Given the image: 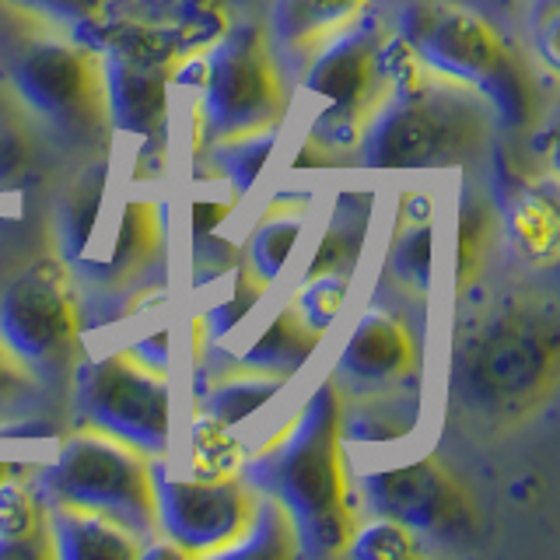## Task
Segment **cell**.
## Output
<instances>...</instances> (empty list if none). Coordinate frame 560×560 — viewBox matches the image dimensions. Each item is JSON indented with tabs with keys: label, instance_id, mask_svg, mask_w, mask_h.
Listing matches in <instances>:
<instances>
[{
	"label": "cell",
	"instance_id": "6da1fadb",
	"mask_svg": "<svg viewBox=\"0 0 560 560\" xmlns=\"http://www.w3.org/2000/svg\"><path fill=\"white\" fill-rule=\"evenodd\" d=\"M560 326L550 302L501 298L459 323L452 340L448 393L469 424L515 428L553 396Z\"/></svg>",
	"mask_w": 560,
	"mask_h": 560
},
{
	"label": "cell",
	"instance_id": "7a4b0ae2",
	"mask_svg": "<svg viewBox=\"0 0 560 560\" xmlns=\"http://www.w3.org/2000/svg\"><path fill=\"white\" fill-rule=\"evenodd\" d=\"M340 410L343 396L337 385L323 382L291 417V424L242 463L245 483L280 501L291 515L298 557H340L358 529Z\"/></svg>",
	"mask_w": 560,
	"mask_h": 560
},
{
	"label": "cell",
	"instance_id": "3957f363",
	"mask_svg": "<svg viewBox=\"0 0 560 560\" xmlns=\"http://www.w3.org/2000/svg\"><path fill=\"white\" fill-rule=\"evenodd\" d=\"M0 84L67 148L102 151L113 133L98 52L8 0H0Z\"/></svg>",
	"mask_w": 560,
	"mask_h": 560
},
{
	"label": "cell",
	"instance_id": "277c9868",
	"mask_svg": "<svg viewBox=\"0 0 560 560\" xmlns=\"http://www.w3.org/2000/svg\"><path fill=\"white\" fill-rule=\"evenodd\" d=\"M490 137V105L417 60L364 119L358 162L372 172H431L466 165Z\"/></svg>",
	"mask_w": 560,
	"mask_h": 560
},
{
	"label": "cell",
	"instance_id": "5b68a950",
	"mask_svg": "<svg viewBox=\"0 0 560 560\" xmlns=\"http://www.w3.org/2000/svg\"><path fill=\"white\" fill-rule=\"evenodd\" d=\"M396 35L420 67L477 92L501 127L525 130L536 119L533 67L483 14L455 0H413L399 11Z\"/></svg>",
	"mask_w": 560,
	"mask_h": 560
},
{
	"label": "cell",
	"instance_id": "8992f818",
	"mask_svg": "<svg viewBox=\"0 0 560 560\" xmlns=\"http://www.w3.org/2000/svg\"><path fill=\"white\" fill-rule=\"evenodd\" d=\"M410 63L413 52L375 18H358L350 28L332 35L326 46L312 52L302 78L312 95L329 102L312 122L308 144L326 151L332 162L343 151H354L364 119L393 88L399 70Z\"/></svg>",
	"mask_w": 560,
	"mask_h": 560
},
{
	"label": "cell",
	"instance_id": "52a82bcc",
	"mask_svg": "<svg viewBox=\"0 0 560 560\" xmlns=\"http://www.w3.org/2000/svg\"><path fill=\"white\" fill-rule=\"evenodd\" d=\"M32 483L39 490L43 504L95 512L102 518H113L137 539L158 536L148 455L102 431L84 428L70 434L57 459Z\"/></svg>",
	"mask_w": 560,
	"mask_h": 560
},
{
	"label": "cell",
	"instance_id": "ba28073f",
	"mask_svg": "<svg viewBox=\"0 0 560 560\" xmlns=\"http://www.w3.org/2000/svg\"><path fill=\"white\" fill-rule=\"evenodd\" d=\"M200 88L197 137L200 148L224 137L280 127L288 116V88L280 63L259 25H235L210 46L203 57H192Z\"/></svg>",
	"mask_w": 560,
	"mask_h": 560
},
{
	"label": "cell",
	"instance_id": "9c48e42d",
	"mask_svg": "<svg viewBox=\"0 0 560 560\" xmlns=\"http://www.w3.org/2000/svg\"><path fill=\"white\" fill-rule=\"evenodd\" d=\"M81 332L84 315L57 256L35 259L0 298V343L43 389H70L81 364Z\"/></svg>",
	"mask_w": 560,
	"mask_h": 560
},
{
	"label": "cell",
	"instance_id": "30bf717a",
	"mask_svg": "<svg viewBox=\"0 0 560 560\" xmlns=\"http://www.w3.org/2000/svg\"><path fill=\"white\" fill-rule=\"evenodd\" d=\"M74 420L144 455H165L172 438V385L165 372L137 361L130 350L81 361L70 378Z\"/></svg>",
	"mask_w": 560,
	"mask_h": 560
},
{
	"label": "cell",
	"instance_id": "8fae6325",
	"mask_svg": "<svg viewBox=\"0 0 560 560\" xmlns=\"http://www.w3.org/2000/svg\"><path fill=\"white\" fill-rule=\"evenodd\" d=\"M361 501L372 515L407 525L417 536L424 533L442 542H463L480 533L477 498L438 455H424L410 466L364 472Z\"/></svg>",
	"mask_w": 560,
	"mask_h": 560
},
{
	"label": "cell",
	"instance_id": "7c38bea8",
	"mask_svg": "<svg viewBox=\"0 0 560 560\" xmlns=\"http://www.w3.org/2000/svg\"><path fill=\"white\" fill-rule=\"evenodd\" d=\"M158 533L172 539L186 557H218L245 533L256 490L235 477H172L162 463H151Z\"/></svg>",
	"mask_w": 560,
	"mask_h": 560
},
{
	"label": "cell",
	"instance_id": "4fadbf2b",
	"mask_svg": "<svg viewBox=\"0 0 560 560\" xmlns=\"http://www.w3.org/2000/svg\"><path fill=\"white\" fill-rule=\"evenodd\" d=\"M98 52L105 109L113 130L144 137L158 151L168 130V88L175 74V57L151 35L127 32L109 35Z\"/></svg>",
	"mask_w": 560,
	"mask_h": 560
},
{
	"label": "cell",
	"instance_id": "5bb4252c",
	"mask_svg": "<svg viewBox=\"0 0 560 560\" xmlns=\"http://www.w3.org/2000/svg\"><path fill=\"white\" fill-rule=\"evenodd\" d=\"M420 361L424 354H420L413 326L399 312L372 305L350 329L329 382L343 399L410 389L417 385Z\"/></svg>",
	"mask_w": 560,
	"mask_h": 560
},
{
	"label": "cell",
	"instance_id": "9a60e30c",
	"mask_svg": "<svg viewBox=\"0 0 560 560\" xmlns=\"http://www.w3.org/2000/svg\"><path fill=\"white\" fill-rule=\"evenodd\" d=\"M165 224L162 207L151 200H130L122 207L116 249L102 262H84L88 280L95 284L105 305L133 302L165 277Z\"/></svg>",
	"mask_w": 560,
	"mask_h": 560
},
{
	"label": "cell",
	"instance_id": "2e32d148",
	"mask_svg": "<svg viewBox=\"0 0 560 560\" xmlns=\"http://www.w3.org/2000/svg\"><path fill=\"white\" fill-rule=\"evenodd\" d=\"M368 8L372 0H273L270 49L280 52L277 60L305 67L315 49L364 18Z\"/></svg>",
	"mask_w": 560,
	"mask_h": 560
},
{
	"label": "cell",
	"instance_id": "e0dca14e",
	"mask_svg": "<svg viewBox=\"0 0 560 560\" xmlns=\"http://www.w3.org/2000/svg\"><path fill=\"white\" fill-rule=\"evenodd\" d=\"M46 522L52 550L63 560H133L140 557L144 539H137L113 518L67 504H46Z\"/></svg>",
	"mask_w": 560,
	"mask_h": 560
},
{
	"label": "cell",
	"instance_id": "ac0fdd59",
	"mask_svg": "<svg viewBox=\"0 0 560 560\" xmlns=\"http://www.w3.org/2000/svg\"><path fill=\"white\" fill-rule=\"evenodd\" d=\"M501 207L508 238H512L515 249L529 262H536V267L553 262L560 245V214L553 192L529 186L518 175H508L501 186Z\"/></svg>",
	"mask_w": 560,
	"mask_h": 560
},
{
	"label": "cell",
	"instance_id": "d6986e66",
	"mask_svg": "<svg viewBox=\"0 0 560 560\" xmlns=\"http://www.w3.org/2000/svg\"><path fill=\"white\" fill-rule=\"evenodd\" d=\"M57 557L46 522V504L28 477L0 483V560H46Z\"/></svg>",
	"mask_w": 560,
	"mask_h": 560
},
{
	"label": "cell",
	"instance_id": "ffe728a7",
	"mask_svg": "<svg viewBox=\"0 0 560 560\" xmlns=\"http://www.w3.org/2000/svg\"><path fill=\"white\" fill-rule=\"evenodd\" d=\"M431 197L424 189H407L399 200V224L389 242V270L402 288L428 294L431 288Z\"/></svg>",
	"mask_w": 560,
	"mask_h": 560
},
{
	"label": "cell",
	"instance_id": "44dd1931",
	"mask_svg": "<svg viewBox=\"0 0 560 560\" xmlns=\"http://www.w3.org/2000/svg\"><path fill=\"white\" fill-rule=\"evenodd\" d=\"M420 420V393L417 385L375 396L343 399L340 434L343 442H399Z\"/></svg>",
	"mask_w": 560,
	"mask_h": 560
},
{
	"label": "cell",
	"instance_id": "7402d4cb",
	"mask_svg": "<svg viewBox=\"0 0 560 560\" xmlns=\"http://www.w3.org/2000/svg\"><path fill=\"white\" fill-rule=\"evenodd\" d=\"M372 192H361V189H350L340 192V200L332 203V214L329 224L323 232L319 249H315L312 262L305 267V277L315 273H354L361 249H364V238H368V224H372Z\"/></svg>",
	"mask_w": 560,
	"mask_h": 560
},
{
	"label": "cell",
	"instance_id": "603a6c76",
	"mask_svg": "<svg viewBox=\"0 0 560 560\" xmlns=\"http://www.w3.org/2000/svg\"><path fill=\"white\" fill-rule=\"evenodd\" d=\"M308 214V200H273L267 214L259 218L256 232L238 253V262L262 284H273L277 273L294 253V242L302 235V224Z\"/></svg>",
	"mask_w": 560,
	"mask_h": 560
},
{
	"label": "cell",
	"instance_id": "cb8c5ba5",
	"mask_svg": "<svg viewBox=\"0 0 560 560\" xmlns=\"http://www.w3.org/2000/svg\"><path fill=\"white\" fill-rule=\"evenodd\" d=\"M319 340H323V332H315L302 315L294 312V305H288L267 329H262V337L238 358V368L259 372V375H277L288 382L298 368L315 354Z\"/></svg>",
	"mask_w": 560,
	"mask_h": 560
},
{
	"label": "cell",
	"instance_id": "d4e9b609",
	"mask_svg": "<svg viewBox=\"0 0 560 560\" xmlns=\"http://www.w3.org/2000/svg\"><path fill=\"white\" fill-rule=\"evenodd\" d=\"M273 144H277V127L224 137V140H214V144L203 148L200 168H210V172H203V175H210V179H224L238 200L256 186Z\"/></svg>",
	"mask_w": 560,
	"mask_h": 560
},
{
	"label": "cell",
	"instance_id": "484cf974",
	"mask_svg": "<svg viewBox=\"0 0 560 560\" xmlns=\"http://www.w3.org/2000/svg\"><path fill=\"white\" fill-rule=\"evenodd\" d=\"M218 557H228V560H267V557L291 560V557H298V536H294V525H291V515L284 512V504L256 490L253 515H249V525H245V533Z\"/></svg>",
	"mask_w": 560,
	"mask_h": 560
},
{
	"label": "cell",
	"instance_id": "4316f807",
	"mask_svg": "<svg viewBox=\"0 0 560 560\" xmlns=\"http://www.w3.org/2000/svg\"><path fill=\"white\" fill-rule=\"evenodd\" d=\"M280 389H284V378L238 368V372L224 375L210 385V389H203V413L214 417L224 428H235L238 420L256 413L262 402H270Z\"/></svg>",
	"mask_w": 560,
	"mask_h": 560
},
{
	"label": "cell",
	"instance_id": "83f0119b",
	"mask_svg": "<svg viewBox=\"0 0 560 560\" xmlns=\"http://www.w3.org/2000/svg\"><path fill=\"white\" fill-rule=\"evenodd\" d=\"M35 165V119L0 84V189L18 186Z\"/></svg>",
	"mask_w": 560,
	"mask_h": 560
},
{
	"label": "cell",
	"instance_id": "f1b7e54d",
	"mask_svg": "<svg viewBox=\"0 0 560 560\" xmlns=\"http://www.w3.org/2000/svg\"><path fill=\"white\" fill-rule=\"evenodd\" d=\"M490 207L483 203L480 192H472V186L463 189L459 203V256H455V291H466L472 280H480L483 259L490 249Z\"/></svg>",
	"mask_w": 560,
	"mask_h": 560
},
{
	"label": "cell",
	"instance_id": "f546056e",
	"mask_svg": "<svg viewBox=\"0 0 560 560\" xmlns=\"http://www.w3.org/2000/svg\"><path fill=\"white\" fill-rule=\"evenodd\" d=\"M189 455L197 477H235V472H242V445L228 434L224 424H218L203 410L192 417Z\"/></svg>",
	"mask_w": 560,
	"mask_h": 560
},
{
	"label": "cell",
	"instance_id": "4dcf8cb0",
	"mask_svg": "<svg viewBox=\"0 0 560 560\" xmlns=\"http://www.w3.org/2000/svg\"><path fill=\"white\" fill-rule=\"evenodd\" d=\"M420 550V536L410 533L407 525H399L393 518H382L375 515V522L361 525L354 536H350V542L343 547V557L350 560H402V557H417Z\"/></svg>",
	"mask_w": 560,
	"mask_h": 560
},
{
	"label": "cell",
	"instance_id": "1f68e13d",
	"mask_svg": "<svg viewBox=\"0 0 560 560\" xmlns=\"http://www.w3.org/2000/svg\"><path fill=\"white\" fill-rule=\"evenodd\" d=\"M350 277L347 273H315V277H302V288L294 294V312L315 329L326 332L332 323H337L340 305L347 298Z\"/></svg>",
	"mask_w": 560,
	"mask_h": 560
},
{
	"label": "cell",
	"instance_id": "d6a6232c",
	"mask_svg": "<svg viewBox=\"0 0 560 560\" xmlns=\"http://www.w3.org/2000/svg\"><path fill=\"white\" fill-rule=\"evenodd\" d=\"M262 291H267V284L262 280H256L249 270L242 267V262H235V284H232V298L221 305L210 308L203 319H200V329H203V337L207 340H218L224 337L228 329L238 326L245 315H249L256 308V302L262 298Z\"/></svg>",
	"mask_w": 560,
	"mask_h": 560
},
{
	"label": "cell",
	"instance_id": "836d02e7",
	"mask_svg": "<svg viewBox=\"0 0 560 560\" xmlns=\"http://www.w3.org/2000/svg\"><path fill=\"white\" fill-rule=\"evenodd\" d=\"M39 389L43 385L25 372L22 361H18L4 343H0V420L25 413L35 402V396H39Z\"/></svg>",
	"mask_w": 560,
	"mask_h": 560
},
{
	"label": "cell",
	"instance_id": "e575fe53",
	"mask_svg": "<svg viewBox=\"0 0 560 560\" xmlns=\"http://www.w3.org/2000/svg\"><path fill=\"white\" fill-rule=\"evenodd\" d=\"M102 186H105V168L95 165L92 186L84 183V189L78 192V200H74V210H70V218L63 224V232H67V256H78L84 249L88 235H92V221H95V210H98Z\"/></svg>",
	"mask_w": 560,
	"mask_h": 560
},
{
	"label": "cell",
	"instance_id": "d590c367",
	"mask_svg": "<svg viewBox=\"0 0 560 560\" xmlns=\"http://www.w3.org/2000/svg\"><path fill=\"white\" fill-rule=\"evenodd\" d=\"M192 284H210L214 277L224 270H235L238 249L224 238H210V235H192Z\"/></svg>",
	"mask_w": 560,
	"mask_h": 560
},
{
	"label": "cell",
	"instance_id": "8d00e7d4",
	"mask_svg": "<svg viewBox=\"0 0 560 560\" xmlns=\"http://www.w3.org/2000/svg\"><path fill=\"white\" fill-rule=\"evenodd\" d=\"M8 4L32 11L46 18V22H63V25H84L92 22L102 0H8Z\"/></svg>",
	"mask_w": 560,
	"mask_h": 560
},
{
	"label": "cell",
	"instance_id": "74e56055",
	"mask_svg": "<svg viewBox=\"0 0 560 560\" xmlns=\"http://www.w3.org/2000/svg\"><path fill=\"white\" fill-rule=\"evenodd\" d=\"M529 22H533V43L539 49V57L547 60L550 70H557V63H560V57H557V25H560L557 0H536Z\"/></svg>",
	"mask_w": 560,
	"mask_h": 560
},
{
	"label": "cell",
	"instance_id": "f35d334b",
	"mask_svg": "<svg viewBox=\"0 0 560 560\" xmlns=\"http://www.w3.org/2000/svg\"><path fill=\"white\" fill-rule=\"evenodd\" d=\"M130 354L137 361H144L148 368H154V372H165L168 375V358H172V332L168 329H158L151 332V337L144 343H137Z\"/></svg>",
	"mask_w": 560,
	"mask_h": 560
},
{
	"label": "cell",
	"instance_id": "ab89813d",
	"mask_svg": "<svg viewBox=\"0 0 560 560\" xmlns=\"http://www.w3.org/2000/svg\"><path fill=\"white\" fill-rule=\"evenodd\" d=\"M224 214H228L224 203H197L192 207V235H210V228H214Z\"/></svg>",
	"mask_w": 560,
	"mask_h": 560
},
{
	"label": "cell",
	"instance_id": "60d3db41",
	"mask_svg": "<svg viewBox=\"0 0 560 560\" xmlns=\"http://www.w3.org/2000/svg\"><path fill=\"white\" fill-rule=\"evenodd\" d=\"M14 472H22V466H14V463H0V483H4L8 477H14Z\"/></svg>",
	"mask_w": 560,
	"mask_h": 560
},
{
	"label": "cell",
	"instance_id": "b9f144b4",
	"mask_svg": "<svg viewBox=\"0 0 560 560\" xmlns=\"http://www.w3.org/2000/svg\"><path fill=\"white\" fill-rule=\"evenodd\" d=\"M192 4H214V0H192Z\"/></svg>",
	"mask_w": 560,
	"mask_h": 560
}]
</instances>
